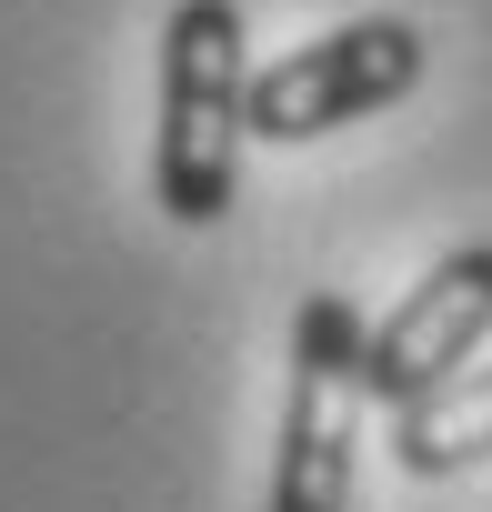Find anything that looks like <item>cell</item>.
Segmentation results:
<instances>
[{
    "mask_svg": "<svg viewBox=\"0 0 492 512\" xmlns=\"http://www.w3.org/2000/svg\"><path fill=\"white\" fill-rule=\"evenodd\" d=\"M241 141H252V31H241V0H171L151 201L181 231H211L241 201Z\"/></svg>",
    "mask_w": 492,
    "mask_h": 512,
    "instance_id": "6da1fadb",
    "label": "cell"
},
{
    "mask_svg": "<svg viewBox=\"0 0 492 512\" xmlns=\"http://www.w3.org/2000/svg\"><path fill=\"white\" fill-rule=\"evenodd\" d=\"M362 302L312 292L292 312V392H282V442H272V512H352V462H362Z\"/></svg>",
    "mask_w": 492,
    "mask_h": 512,
    "instance_id": "7a4b0ae2",
    "label": "cell"
},
{
    "mask_svg": "<svg viewBox=\"0 0 492 512\" xmlns=\"http://www.w3.org/2000/svg\"><path fill=\"white\" fill-rule=\"evenodd\" d=\"M422 81V31L402 11H362L282 61L252 71V141H322V131H352L372 111H392L402 91Z\"/></svg>",
    "mask_w": 492,
    "mask_h": 512,
    "instance_id": "3957f363",
    "label": "cell"
},
{
    "mask_svg": "<svg viewBox=\"0 0 492 512\" xmlns=\"http://www.w3.org/2000/svg\"><path fill=\"white\" fill-rule=\"evenodd\" d=\"M492 342V241H462L362 332V402L402 412L432 382L472 372V352Z\"/></svg>",
    "mask_w": 492,
    "mask_h": 512,
    "instance_id": "277c9868",
    "label": "cell"
},
{
    "mask_svg": "<svg viewBox=\"0 0 492 512\" xmlns=\"http://www.w3.org/2000/svg\"><path fill=\"white\" fill-rule=\"evenodd\" d=\"M392 462H402L412 482H452V472L492 462V362L432 382L422 402H402V412H392Z\"/></svg>",
    "mask_w": 492,
    "mask_h": 512,
    "instance_id": "5b68a950",
    "label": "cell"
}]
</instances>
